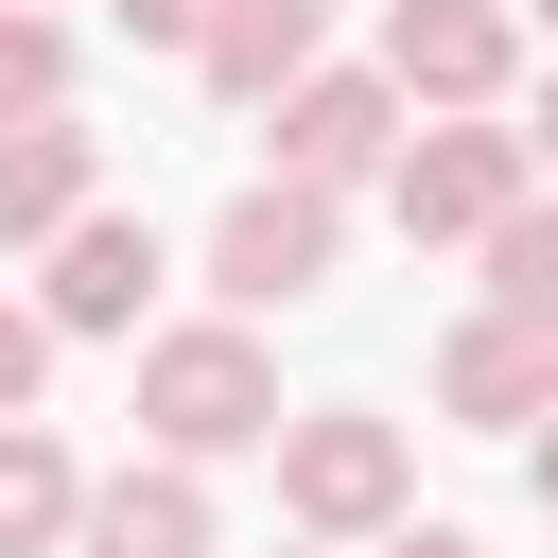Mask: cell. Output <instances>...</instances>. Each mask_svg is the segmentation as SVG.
Wrapping results in <instances>:
<instances>
[{
	"instance_id": "obj_1",
	"label": "cell",
	"mask_w": 558,
	"mask_h": 558,
	"mask_svg": "<svg viewBox=\"0 0 558 558\" xmlns=\"http://www.w3.org/2000/svg\"><path fill=\"white\" fill-rule=\"evenodd\" d=\"M279 418H296V401H279V366H262V314H192V331L140 349V436H157V453H192V471H209V453H279Z\"/></svg>"
},
{
	"instance_id": "obj_2",
	"label": "cell",
	"mask_w": 558,
	"mask_h": 558,
	"mask_svg": "<svg viewBox=\"0 0 558 558\" xmlns=\"http://www.w3.org/2000/svg\"><path fill=\"white\" fill-rule=\"evenodd\" d=\"M523 192H541V140H523V122H488V105H436V122L384 157V209H401V244H488Z\"/></svg>"
},
{
	"instance_id": "obj_3",
	"label": "cell",
	"mask_w": 558,
	"mask_h": 558,
	"mask_svg": "<svg viewBox=\"0 0 558 558\" xmlns=\"http://www.w3.org/2000/svg\"><path fill=\"white\" fill-rule=\"evenodd\" d=\"M279 506H296V541H384V523H418V453H401V418H366V401L279 418Z\"/></svg>"
},
{
	"instance_id": "obj_4",
	"label": "cell",
	"mask_w": 558,
	"mask_h": 558,
	"mask_svg": "<svg viewBox=\"0 0 558 558\" xmlns=\"http://www.w3.org/2000/svg\"><path fill=\"white\" fill-rule=\"evenodd\" d=\"M331 244H349V192L262 174V192H227V227H209V296H227V314H296V296H331Z\"/></svg>"
},
{
	"instance_id": "obj_5",
	"label": "cell",
	"mask_w": 558,
	"mask_h": 558,
	"mask_svg": "<svg viewBox=\"0 0 558 558\" xmlns=\"http://www.w3.org/2000/svg\"><path fill=\"white\" fill-rule=\"evenodd\" d=\"M262 122H279V174H314V192H366V174L418 140V105H401V70H384V52H366V70H296Z\"/></svg>"
},
{
	"instance_id": "obj_6",
	"label": "cell",
	"mask_w": 558,
	"mask_h": 558,
	"mask_svg": "<svg viewBox=\"0 0 558 558\" xmlns=\"http://www.w3.org/2000/svg\"><path fill=\"white\" fill-rule=\"evenodd\" d=\"M384 70H401L418 122H436V105H506V70H523V0H384Z\"/></svg>"
},
{
	"instance_id": "obj_7",
	"label": "cell",
	"mask_w": 558,
	"mask_h": 558,
	"mask_svg": "<svg viewBox=\"0 0 558 558\" xmlns=\"http://www.w3.org/2000/svg\"><path fill=\"white\" fill-rule=\"evenodd\" d=\"M436 401H453L471 436H523V418H558V331L488 296V314H471V331L436 349Z\"/></svg>"
},
{
	"instance_id": "obj_8",
	"label": "cell",
	"mask_w": 558,
	"mask_h": 558,
	"mask_svg": "<svg viewBox=\"0 0 558 558\" xmlns=\"http://www.w3.org/2000/svg\"><path fill=\"white\" fill-rule=\"evenodd\" d=\"M70 558H227V523H209V471H192V453H140V471H105V488H87V523H70Z\"/></svg>"
},
{
	"instance_id": "obj_9",
	"label": "cell",
	"mask_w": 558,
	"mask_h": 558,
	"mask_svg": "<svg viewBox=\"0 0 558 558\" xmlns=\"http://www.w3.org/2000/svg\"><path fill=\"white\" fill-rule=\"evenodd\" d=\"M35 262H52V279H35V314H52V331H140V296H157V227H140V209L52 227Z\"/></svg>"
},
{
	"instance_id": "obj_10",
	"label": "cell",
	"mask_w": 558,
	"mask_h": 558,
	"mask_svg": "<svg viewBox=\"0 0 558 558\" xmlns=\"http://www.w3.org/2000/svg\"><path fill=\"white\" fill-rule=\"evenodd\" d=\"M105 209V140L52 105V122H0V244H52V227H87Z\"/></svg>"
},
{
	"instance_id": "obj_11",
	"label": "cell",
	"mask_w": 558,
	"mask_h": 558,
	"mask_svg": "<svg viewBox=\"0 0 558 558\" xmlns=\"http://www.w3.org/2000/svg\"><path fill=\"white\" fill-rule=\"evenodd\" d=\"M314 35H331V17H314V0H227V17H209V52H192V70H209V87H227V105H279V87H296V70H331V52H314Z\"/></svg>"
},
{
	"instance_id": "obj_12",
	"label": "cell",
	"mask_w": 558,
	"mask_h": 558,
	"mask_svg": "<svg viewBox=\"0 0 558 558\" xmlns=\"http://www.w3.org/2000/svg\"><path fill=\"white\" fill-rule=\"evenodd\" d=\"M87 523V471H70V436L52 418H0V558H52Z\"/></svg>"
},
{
	"instance_id": "obj_13",
	"label": "cell",
	"mask_w": 558,
	"mask_h": 558,
	"mask_svg": "<svg viewBox=\"0 0 558 558\" xmlns=\"http://www.w3.org/2000/svg\"><path fill=\"white\" fill-rule=\"evenodd\" d=\"M52 105H70V17L0 0V122H52Z\"/></svg>"
},
{
	"instance_id": "obj_14",
	"label": "cell",
	"mask_w": 558,
	"mask_h": 558,
	"mask_svg": "<svg viewBox=\"0 0 558 558\" xmlns=\"http://www.w3.org/2000/svg\"><path fill=\"white\" fill-rule=\"evenodd\" d=\"M488 296H506V314H541V331H558V192H523V209H506V227H488Z\"/></svg>"
},
{
	"instance_id": "obj_15",
	"label": "cell",
	"mask_w": 558,
	"mask_h": 558,
	"mask_svg": "<svg viewBox=\"0 0 558 558\" xmlns=\"http://www.w3.org/2000/svg\"><path fill=\"white\" fill-rule=\"evenodd\" d=\"M35 384H52V314L0 296V418H35Z\"/></svg>"
},
{
	"instance_id": "obj_16",
	"label": "cell",
	"mask_w": 558,
	"mask_h": 558,
	"mask_svg": "<svg viewBox=\"0 0 558 558\" xmlns=\"http://www.w3.org/2000/svg\"><path fill=\"white\" fill-rule=\"evenodd\" d=\"M105 17H122L140 52H209V17H227V0H105Z\"/></svg>"
},
{
	"instance_id": "obj_17",
	"label": "cell",
	"mask_w": 558,
	"mask_h": 558,
	"mask_svg": "<svg viewBox=\"0 0 558 558\" xmlns=\"http://www.w3.org/2000/svg\"><path fill=\"white\" fill-rule=\"evenodd\" d=\"M384 558H488L471 523H384Z\"/></svg>"
},
{
	"instance_id": "obj_18",
	"label": "cell",
	"mask_w": 558,
	"mask_h": 558,
	"mask_svg": "<svg viewBox=\"0 0 558 558\" xmlns=\"http://www.w3.org/2000/svg\"><path fill=\"white\" fill-rule=\"evenodd\" d=\"M523 488H541V506H558V418H541V436H523Z\"/></svg>"
},
{
	"instance_id": "obj_19",
	"label": "cell",
	"mask_w": 558,
	"mask_h": 558,
	"mask_svg": "<svg viewBox=\"0 0 558 558\" xmlns=\"http://www.w3.org/2000/svg\"><path fill=\"white\" fill-rule=\"evenodd\" d=\"M523 140H541V174H558V87H541V105H523Z\"/></svg>"
},
{
	"instance_id": "obj_20",
	"label": "cell",
	"mask_w": 558,
	"mask_h": 558,
	"mask_svg": "<svg viewBox=\"0 0 558 558\" xmlns=\"http://www.w3.org/2000/svg\"><path fill=\"white\" fill-rule=\"evenodd\" d=\"M523 35H558V0H523Z\"/></svg>"
},
{
	"instance_id": "obj_21",
	"label": "cell",
	"mask_w": 558,
	"mask_h": 558,
	"mask_svg": "<svg viewBox=\"0 0 558 558\" xmlns=\"http://www.w3.org/2000/svg\"><path fill=\"white\" fill-rule=\"evenodd\" d=\"M296 558H331V541H296Z\"/></svg>"
}]
</instances>
